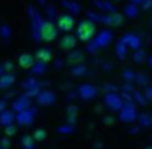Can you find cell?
Returning a JSON list of instances; mask_svg holds the SVG:
<instances>
[{"mask_svg":"<svg viewBox=\"0 0 152 149\" xmlns=\"http://www.w3.org/2000/svg\"><path fill=\"white\" fill-rule=\"evenodd\" d=\"M77 38L83 43H90L96 34V26L93 20H82L77 25Z\"/></svg>","mask_w":152,"mask_h":149,"instance_id":"obj_1","label":"cell"},{"mask_svg":"<svg viewBox=\"0 0 152 149\" xmlns=\"http://www.w3.org/2000/svg\"><path fill=\"white\" fill-rule=\"evenodd\" d=\"M111 40H113V36H111V33H110L108 30L100 31V34H96V36L93 38L92 41H90L88 48H87V53H90V54H96L100 49H103V48L108 46V44L111 43Z\"/></svg>","mask_w":152,"mask_h":149,"instance_id":"obj_2","label":"cell"},{"mask_svg":"<svg viewBox=\"0 0 152 149\" xmlns=\"http://www.w3.org/2000/svg\"><path fill=\"white\" fill-rule=\"evenodd\" d=\"M57 33H59V28L57 25H54V21L51 20H43L39 26V38L44 43H53L57 38Z\"/></svg>","mask_w":152,"mask_h":149,"instance_id":"obj_3","label":"cell"},{"mask_svg":"<svg viewBox=\"0 0 152 149\" xmlns=\"http://www.w3.org/2000/svg\"><path fill=\"white\" fill-rule=\"evenodd\" d=\"M119 120H121L123 123H134L137 121V110H136V102H132V100H126L124 105H123V108L119 110Z\"/></svg>","mask_w":152,"mask_h":149,"instance_id":"obj_4","label":"cell"},{"mask_svg":"<svg viewBox=\"0 0 152 149\" xmlns=\"http://www.w3.org/2000/svg\"><path fill=\"white\" fill-rule=\"evenodd\" d=\"M103 103L111 112H119L123 108V105H124V100H123V97L118 92H108L103 97Z\"/></svg>","mask_w":152,"mask_h":149,"instance_id":"obj_5","label":"cell"},{"mask_svg":"<svg viewBox=\"0 0 152 149\" xmlns=\"http://www.w3.org/2000/svg\"><path fill=\"white\" fill-rule=\"evenodd\" d=\"M38 118V110L30 106L26 110H21V112L17 113V125L18 126H30L36 121Z\"/></svg>","mask_w":152,"mask_h":149,"instance_id":"obj_6","label":"cell"},{"mask_svg":"<svg viewBox=\"0 0 152 149\" xmlns=\"http://www.w3.org/2000/svg\"><path fill=\"white\" fill-rule=\"evenodd\" d=\"M96 93H98V89H96L93 84H80L79 87H77V95H79L80 100H83V102H92L93 98L96 97Z\"/></svg>","mask_w":152,"mask_h":149,"instance_id":"obj_7","label":"cell"},{"mask_svg":"<svg viewBox=\"0 0 152 149\" xmlns=\"http://www.w3.org/2000/svg\"><path fill=\"white\" fill-rule=\"evenodd\" d=\"M23 89H25L23 93H26L28 97H31V98H36V95L41 92V84L36 80L34 76H30L23 82Z\"/></svg>","mask_w":152,"mask_h":149,"instance_id":"obj_8","label":"cell"},{"mask_svg":"<svg viewBox=\"0 0 152 149\" xmlns=\"http://www.w3.org/2000/svg\"><path fill=\"white\" fill-rule=\"evenodd\" d=\"M56 93L53 92V90H48V89H44V90H41L39 93L36 95V103L39 106H53L54 103H56Z\"/></svg>","mask_w":152,"mask_h":149,"instance_id":"obj_9","label":"cell"},{"mask_svg":"<svg viewBox=\"0 0 152 149\" xmlns=\"http://www.w3.org/2000/svg\"><path fill=\"white\" fill-rule=\"evenodd\" d=\"M56 23H57V28H59L61 31H64V33H70V31L74 30V26H75V20H74V17L69 13L59 15Z\"/></svg>","mask_w":152,"mask_h":149,"instance_id":"obj_10","label":"cell"},{"mask_svg":"<svg viewBox=\"0 0 152 149\" xmlns=\"http://www.w3.org/2000/svg\"><path fill=\"white\" fill-rule=\"evenodd\" d=\"M31 106V97H28L26 93H21V95H18L17 98L12 102V108L15 110V112H21V110H26Z\"/></svg>","mask_w":152,"mask_h":149,"instance_id":"obj_11","label":"cell"},{"mask_svg":"<svg viewBox=\"0 0 152 149\" xmlns=\"http://www.w3.org/2000/svg\"><path fill=\"white\" fill-rule=\"evenodd\" d=\"M119 41H123V43H124L129 49H132V51H136V49H139V48H141V38H139L137 34L126 33V34H123V38Z\"/></svg>","mask_w":152,"mask_h":149,"instance_id":"obj_12","label":"cell"},{"mask_svg":"<svg viewBox=\"0 0 152 149\" xmlns=\"http://www.w3.org/2000/svg\"><path fill=\"white\" fill-rule=\"evenodd\" d=\"M102 21H105L108 26H113V28H119L123 23H124V17H123L121 13H118V12H111V13L108 15V17L102 18Z\"/></svg>","mask_w":152,"mask_h":149,"instance_id":"obj_13","label":"cell"},{"mask_svg":"<svg viewBox=\"0 0 152 149\" xmlns=\"http://www.w3.org/2000/svg\"><path fill=\"white\" fill-rule=\"evenodd\" d=\"M77 34L74 36V34H69L67 33L66 36H62L61 38V41H59V48L61 49H64V51H72L74 48H75V44H77Z\"/></svg>","mask_w":152,"mask_h":149,"instance_id":"obj_14","label":"cell"},{"mask_svg":"<svg viewBox=\"0 0 152 149\" xmlns=\"http://www.w3.org/2000/svg\"><path fill=\"white\" fill-rule=\"evenodd\" d=\"M34 62H36V57H34L33 54H30V53H23V54L18 56V66H20L21 69L30 70L31 67L34 66Z\"/></svg>","mask_w":152,"mask_h":149,"instance_id":"obj_15","label":"cell"},{"mask_svg":"<svg viewBox=\"0 0 152 149\" xmlns=\"http://www.w3.org/2000/svg\"><path fill=\"white\" fill-rule=\"evenodd\" d=\"M12 123H17V112L13 108L12 110L5 108L4 112L0 113V125L7 126V125H12Z\"/></svg>","mask_w":152,"mask_h":149,"instance_id":"obj_16","label":"cell"},{"mask_svg":"<svg viewBox=\"0 0 152 149\" xmlns=\"http://www.w3.org/2000/svg\"><path fill=\"white\" fill-rule=\"evenodd\" d=\"M67 62H69L70 66L85 62V53H83V51H79V49H72L67 54Z\"/></svg>","mask_w":152,"mask_h":149,"instance_id":"obj_17","label":"cell"},{"mask_svg":"<svg viewBox=\"0 0 152 149\" xmlns=\"http://www.w3.org/2000/svg\"><path fill=\"white\" fill-rule=\"evenodd\" d=\"M17 82V77H15L13 72H5L0 76V90H5V89H10L13 84Z\"/></svg>","mask_w":152,"mask_h":149,"instance_id":"obj_18","label":"cell"},{"mask_svg":"<svg viewBox=\"0 0 152 149\" xmlns=\"http://www.w3.org/2000/svg\"><path fill=\"white\" fill-rule=\"evenodd\" d=\"M34 57H36V61H43V62L49 64L53 61V51L48 49V48H39L34 54Z\"/></svg>","mask_w":152,"mask_h":149,"instance_id":"obj_19","label":"cell"},{"mask_svg":"<svg viewBox=\"0 0 152 149\" xmlns=\"http://www.w3.org/2000/svg\"><path fill=\"white\" fill-rule=\"evenodd\" d=\"M30 70H31L30 76L41 77V76H44V74H46V70H48V62H43V61H36V62H34V66L31 67Z\"/></svg>","mask_w":152,"mask_h":149,"instance_id":"obj_20","label":"cell"},{"mask_svg":"<svg viewBox=\"0 0 152 149\" xmlns=\"http://www.w3.org/2000/svg\"><path fill=\"white\" fill-rule=\"evenodd\" d=\"M21 149H36V139L33 138V134H25L20 139Z\"/></svg>","mask_w":152,"mask_h":149,"instance_id":"obj_21","label":"cell"},{"mask_svg":"<svg viewBox=\"0 0 152 149\" xmlns=\"http://www.w3.org/2000/svg\"><path fill=\"white\" fill-rule=\"evenodd\" d=\"M70 74H72V77H83L88 74V69H87L85 64H74V66H70Z\"/></svg>","mask_w":152,"mask_h":149,"instance_id":"obj_22","label":"cell"},{"mask_svg":"<svg viewBox=\"0 0 152 149\" xmlns=\"http://www.w3.org/2000/svg\"><path fill=\"white\" fill-rule=\"evenodd\" d=\"M137 123H139V128H149L152 126V115L151 113H139L137 115Z\"/></svg>","mask_w":152,"mask_h":149,"instance_id":"obj_23","label":"cell"},{"mask_svg":"<svg viewBox=\"0 0 152 149\" xmlns=\"http://www.w3.org/2000/svg\"><path fill=\"white\" fill-rule=\"evenodd\" d=\"M128 51H129V48L126 46L123 41H118L116 43V46H115V54H116V57L118 59H126V56H128Z\"/></svg>","mask_w":152,"mask_h":149,"instance_id":"obj_24","label":"cell"},{"mask_svg":"<svg viewBox=\"0 0 152 149\" xmlns=\"http://www.w3.org/2000/svg\"><path fill=\"white\" fill-rule=\"evenodd\" d=\"M132 98H134L136 105H141V106H145L149 103L147 97H145L144 92H142V90H139V89H136L134 92H132Z\"/></svg>","mask_w":152,"mask_h":149,"instance_id":"obj_25","label":"cell"},{"mask_svg":"<svg viewBox=\"0 0 152 149\" xmlns=\"http://www.w3.org/2000/svg\"><path fill=\"white\" fill-rule=\"evenodd\" d=\"M66 113H67V118H69V123H75V120L79 118V106L70 103V105L67 106Z\"/></svg>","mask_w":152,"mask_h":149,"instance_id":"obj_26","label":"cell"},{"mask_svg":"<svg viewBox=\"0 0 152 149\" xmlns=\"http://www.w3.org/2000/svg\"><path fill=\"white\" fill-rule=\"evenodd\" d=\"M132 61H134L136 64H142L147 61V54H145V51L142 49V48H139V49H136L134 53H132Z\"/></svg>","mask_w":152,"mask_h":149,"instance_id":"obj_27","label":"cell"},{"mask_svg":"<svg viewBox=\"0 0 152 149\" xmlns=\"http://www.w3.org/2000/svg\"><path fill=\"white\" fill-rule=\"evenodd\" d=\"M121 76H123V80H124V82H134L137 72H136L134 69H131V67H126V69H123Z\"/></svg>","mask_w":152,"mask_h":149,"instance_id":"obj_28","label":"cell"},{"mask_svg":"<svg viewBox=\"0 0 152 149\" xmlns=\"http://www.w3.org/2000/svg\"><path fill=\"white\" fill-rule=\"evenodd\" d=\"M57 133L59 134H72V133H75V123H67V125L59 126Z\"/></svg>","mask_w":152,"mask_h":149,"instance_id":"obj_29","label":"cell"},{"mask_svg":"<svg viewBox=\"0 0 152 149\" xmlns=\"http://www.w3.org/2000/svg\"><path fill=\"white\" fill-rule=\"evenodd\" d=\"M33 138L36 139V142H43V141H46V138H48V131L43 128H38L36 131L33 133Z\"/></svg>","mask_w":152,"mask_h":149,"instance_id":"obj_30","label":"cell"},{"mask_svg":"<svg viewBox=\"0 0 152 149\" xmlns=\"http://www.w3.org/2000/svg\"><path fill=\"white\" fill-rule=\"evenodd\" d=\"M134 84H137L139 87H145V85H149V77L145 76L144 72H137V76H136Z\"/></svg>","mask_w":152,"mask_h":149,"instance_id":"obj_31","label":"cell"},{"mask_svg":"<svg viewBox=\"0 0 152 149\" xmlns=\"http://www.w3.org/2000/svg\"><path fill=\"white\" fill-rule=\"evenodd\" d=\"M4 133H5V136H15L18 133V128H17V125L15 123H12V125H7V126H4Z\"/></svg>","mask_w":152,"mask_h":149,"instance_id":"obj_32","label":"cell"},{"mask_svg":"<svg viewBox=\"0 0 152 149\" xmlns=\"http://www.w3.org/2000/svg\"><path fill=\"white\" fill-rule=\"evenodd\" d=\"M0 34H2V38H4V40H10L12 31H10V28H7L5 25H2V28H0Z\"/></svg>","mask_w":152,"mask_h":149,"instance_id":"obj_33","label":"cell"},{"mask_svg":"<svg viewBox=\"0 0 152 149\" xmlns=\"http://www.w3.org/2000/svg\"><path fill=\"white\" fill-rule=\"evenodd\" d=\"M0 146L4 149H8L12 146V141H10V136H4V138H0Z\"/></svg>","mask_w":152,"mask_h":149,"instance_id":"obj_34","label":"cell"},{"mask_svg":"<svg viewBox=\"0 0 152 149\" xmlns=\"http://www.w3.org/2000/svg\"><path fill=\"white\" fill-rule=\"evenodd\" d=\"M142 92H144V95H145V97H147L149 102H152V87H151V85L142 87Z\"/></svg>","mask_w":152,"mask_h":149,"instance_id":"obj_35","label":"cell"},{"mask_svg":"<svg viewBox=\"0 0 152 149\" xmlns=\"http://www.w3.org/2000/svg\"><path fill=\"white\" fill-rule=\"evenodd\" d=\"M136 13H137V10H136L134 5H131V7L126 8V17H136Z\"/></svg>","mask_w":152,"mask_h":149,"instance_id":"obj_36","label":"cell"},{"mask_svg":"<svg viewBox=\"0 0 152 149\" xmlns=\"http://www.w3.org/2000/svg\"><path fill=\"white\" fill-rule=\"evenodd\" d=\"M103 90H106V93L108 92H116V85H111V84H106L105 85V89Z\"/></svg>","mask_w":152,"mask_h":149,"instance_id":"obj_37","label":"cell"},{"mask_svg":"<svg viewBox=\"0 0 152 149\" xmlns=\"http://www.w3.org/2000/svg\"><path fill=\"white\" fill-rule=\"evenodd\" d=\"M7 105H8V103H7V100H5V98L0 100V113H2L5 108H7Z\"/></svg>","mask_w":152,"mask_h":149,"instance_id":"obj_38","label":"cell"},{"mask_svg":"<svg viewBox=\"0 0 152 149\" xmlns=\"http://www.w3.org/2000/svg\"><path fill=\"white\" fill-rule=\"evenodd\" d=\"M4 66H5V70H7V72H12V70H13V64L12 62H4Z\"/></svg>","mask_w":152,"mask_h":149,"instance_id":"obj_39","label":"cell"},{"mask_svg":"<svg viewBox=\"0 0 152 149\" xmlns=\"http://www.w3.org/2000/svg\"><path fill=\"white\" fill-rule=\"evenodd\" d=\"M103 121H105V125H111V123H113V121H115V120H113V118H111V116H106V118H105V120H103Z\"/></svg>","mask_w":152,"mask_h":149,"instance_id":"obj_40","label":"cell"},{"mask_svg":"<svg viewBox=\"0 0 152 149\" xmlns=\"http://www.w3.org/2000/svg\"><path fill=\"white\" fill-rule=\"evenodd\" d=\"M54 66H56L57 69H59V67H62V66H64V62H62V61H61V59H57V61H56V64H54Z\"/></svg>","mask_w":152,"mask_h":149,"instance_id":"obj_41","label":"cell"},{"mask_svg":"<svg viewBox=\"0 0 152 149\" xmlns=\"http://www.w3.org/2000/svg\"><path fill=\"white\" fill-rule=\"evenodd\" d=\"M5 72H7V70H5V66H4V64H0V76L5 74Z\"/></svg>","mask_w":152,"mask_h":149,"instance_id":"obj_42","label":"cell"},{"mask_svg":"<svg viewBox=\"0 0 152 149\" xmlns=\"http://www.w3.org/2000/svg\"><path fill=\"white\" fill-rule=\"evenodd\" d=\"M147 62H149V67H151V70H152V56L147 57Z\"/></svg>","mask_w":152,"mask_h":149,"instance_id":"obj_43","label":"cell"},{"mask_svg":"<svg viewBox=\"0 0 152 149\" xmlns=\"http://www.w3.org/2000/svg\"><path fill=\"white\" fill-rule=\"evenodd\" d=\"M132 2H134V4H137V2H144V0H132Z\"/></svg>","mask_w":152,"mask_h":149,"instance_id":"obj_44","label":"cell"},{"mask_svg":"<svg viewBox=\"0 0 152 149\" xmlns=\"http://www.w3.org/2000/svg\"><path fill=\"white\" fill-rule=\"evenodd\" d=\"M145 149H152V146H147V148H145Z\"/></svg>","mask_w":152,"mask_h":149,"instance_id":"obj_45","label":"cell"},{"mask_svg":"<svg viewBox=\"0 0 152 149\" xmlns=\"http://www.w3.org/2000/svg\"><path fill=\"white\" fill-rule=\"evenodd\" d=\"M0 149H4V148H2V146H0Z\"/></svg>","mask_w":152,"mask_h":149,"instance_id":"obj_46","label":"cell"}]
</instances>
